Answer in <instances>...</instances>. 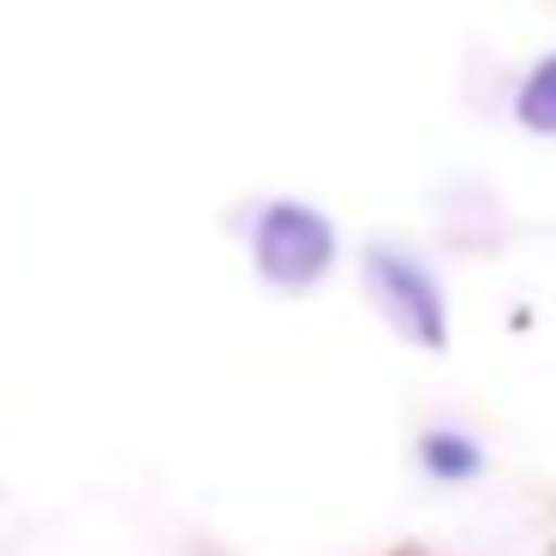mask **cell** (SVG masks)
<instances>
[{"label": "cell", "mask_w": 556, "mask_h": 556, "mask_svg": "<svg viewBox=\"0 0 556 556\" xmlns=\"http://www.w3.org/2000/svg\"><path fill=\"white\" fill-rule=\"evenodd\" d=\"M252 264L281 293L317 288L336 264V222L324 210L300 204V198H276L252 222Z\"/></svg>", "instance_id": "obj_1"}, {"label": "cell", "mask_w": 556, "mask_h": 556, "mask_svg": "<svg viewBox=\"0 0 556 556\" xmlns=\"http://www.w3.org/2000/svg\"><path fill=\"white\" fill-rule=\"evenodd\" d=\"M365 288H371L377 312L389 317L401 341L425 353L448 348V300L437 288V276L401 245H365Z\"/></svg>", "instance_id": "obj_2"}, {"label": "cell", "mask_w": 556, "mask_h": 556, "mask_svg": "<svg viewBox=\"0 0 556 556\" xmlns=\"http://www.w3.org/2000/svg\"><path fill=\"white\" fill-rule=\"evenodd\" d=\"M419 467L431 472V479H443V484H467V479H479L484 448L472 443L467 431H448V425H437V431L419 437Z\"/></svg>", "instance_id": "obj_3"}, {"label": "cell", "mask_w": 556, "mask_h": 556, "mask_svg": "<svg viewBox=\"0 0 556 556\" xmlns=\"http://www.w3.org/2000/svg\"><path fill=\"white\" fill-rule=\"evenodd\" d=\"M515 121L539 138H556V54L527 66V78L515 90Z\"/></svg>", "instance_id": "obj_4"}]
</instances>
